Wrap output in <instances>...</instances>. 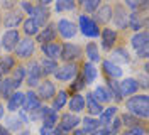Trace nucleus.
<instances>
[{
  "label": "nucleus",
  "instance_id": "obj_9",
  "mask_svg": "<svg viewBox=\"0 0 149 135\" xmlns=\"http://www.w3.org/2000/svg\"><path fill=\"white\" fill-rule=\"evenodd\" d=\"M19 41H20V34H19L17 29L5 30L3 36H2V47H3L7 53H10V51H14V49L17 47Z\"/></svg>",
  "mask_w": 149,
  "mask_h": 135
},
{
  "label": "nucleus",
  "instance_id": "obj_43",
  "mask_svg": "<svg viewBox=\"0 0 149 135\" xmlns=\"http://www.w3.org/2000/svg\"><path fill=\"white\" fill-rule=\"evenodd\" d=\"M122 135H148V130L144 125H137V127H130L127 128Z\"/></svg>",
  "mask_w": 149,
  "mask_h": 135
},
{
  "label": "nucleus",
  "instance_id": "obj_50",
  "mask_svg": "<svg viewBox=\"0 0 149 135\" xmlns=\"http://www.w3.org/2000/svg\"><path fill=\"white\" fill-rule=\"evenodd\" d=\"M0 135H10V132L3 125H0Z\"/></svg>",
  "mask_w": 149,
  "mask_h": 135
},
{
  "label": "nucleus",
  "instance_id": "obj_17",
  "mask_svg": "<svg viewBox=\"0 0 149 135\" xmlns=\"http://www.w3.org/2000/svg\"><path fill=\"white\" fill-rule=\"evenodd\" d=\"M85 108L88 110V113L92 117H100V113L103 111V107L95 100L93 93H86L85 95Z\"/></svg>",
  "mask_w": 149,
  "mask_h": 135
},
{
  "label": "nucleus",
  "instance_id": "obj_3",
  "mask_svg": "<svg viewBox=\"0 0 149 135\" xmlns=\"http://www.w3.org/2000/svg\"><path fill=\"white\" fill-rule=\"evenodd\" d=\"M14 51H15V54H17V57H20V59H29V57L34 54V51H36V42H34L31 37L20 39L17 47H15Z\"/></svg>",
  "mask_w": 149,
  "mask_h": 135
},
{
  "label": "nucleus",
  "instance_id": "obj_12",
  "mask_svg": "<svg viewBox=\"0 0 149 135\" xmlns=\"http://www.w3.org/2000/svg\"><path fill=\"white\" fill-rule=\"evenodd\" d=\"M42 107L41 100L34 91H27L26 96H24V103H22V111L24 113H31V111H36Z\"/></svg>",
  "mask_w": 149,
  "mask_h": 135
},
{
  "label": "nucleus",
  "instance_id": "obj_32",
  "mask_svg": "<svg viewBox=\"0 0 149 135\" xmlns=\"http://www.w3.org/2000/svg\"><path fill=\"white\" fill-rule=\"evenodd\" d=\"M15 68V59L14 56H2L0 57V76L2 74H9Z\"/></svg>",
  "mask_w": 149,
  "mask_h": 135
},
{
  "label": "nucleus",
  "instance_id": "obj_4",
  "mask_svg": "<svg viewBox=\"0 0 149 135\" xmlns=\"http://www.w3.org/2000/svg\"><path fill=\"white\" fill-rule=\"evenodd\" d=\"M76 74H78V66L74 63H66L56 69L54 78L58 81H71L76 78Z\"/></svg>",
  "mask_w": 149,
  "mask_h": 135
},
{
  "label": "nucleus",
  "instance_id": "obj_15",
  "mask_svg": "<svg viewBox=\"0 0 149 135\" xmlns=\"http://www.w3.org/2000/svg\"><path fill=\"white\" fill-rule=\"evenodd\" d=\"M119 88H120V95L122 96H132V95H137L139 81L134 80V78H125L124 81H119Z\"/></svg>",
  "mask_w": 149,
  "mask_h": 135
},
{
  "label": "nucleus",
  "instance_id": "obj_34",
  "mask_svg": "<svg viewBox=\"0 0 149 135\" xmlns=\"http://www.w3.org/2000/svg\"><path fill=\"white\" fill-rule=\"evenodd\" d=\"M80 123L83 125L81 130H83L85 134H92V132H95L98 127H102L100 125V122H98L97 118H93V117H83V120H81Z\"/></svg>",
  "mask_w": 149,
  "mask_h": 135
},
{
  "label": "nucleus",
  "instance_id": "obj_19",
  "mask_svg": "<svg viewBox=\"0 0 149 135\" xmlns=\"http://www.w3.org/2000/svg\"><path fill=\"white\" fill-rule=\"evenodd\" d=\"M109 61H112V63L117 64V66L119 64H127V63H130V56H129L125 47H115L110 53V59Z\"/></svg>",
  "mask_w": 149,
  "mask_h": 135
},
{
  "label": "nucleus",
  "instance_id": "obj_10",
  "mask_svg": "<svg viewBox=\"0 0 149 135\" xmlns=\"http://www.w3.org/2000/svg\"><path fill=\"white\" fill-rule=\"evenodd\" d=\"M41 113V120H42V127L46 128H56L58 122H59V117H58V111H54L53 108L49 107H41L39 110Z\"/></svg>",
  "mask_w": 149,
  "mask_h": 135
},
{
  "label": "nucleus",
  "instance_id": "obj_53",
  "mask_svg": "<svg viewBox=\"0 0 149 135\" xmlns=\"http://www.w3.org/2000/svg\"><path fill=\"white\" fill-rule=\"evenodd\" d=\"M19 135H31L29 130H22V132H19Z\"/></svg>",
  "mask_w": 149,
  "mask_h": 135
},
{
  "label": "nucleus",
  "instance_id": "obj_49",
  "mask_svg": "<svg viewBox=\"0 0 149 135\" xmlns=\"http://www.w3.org/2000/svg\"><path fill=\"white\" fill-rule=\"evenodd\" d=\"M53 130H54V128H46V127H41V130H39V132H41V135H53Z\"/></svg>",
  "mask_w": 149,
  "mask_h": 135
},
{
  "label": "nucleus",
  "instance_id": "obj_38",
  "mask_svg": "<svg viewBox=\"0 0 149 135\" xmlns=\"http://www.w3.org/2000/svg\"><path fill=\"white\" fill-rule=\"evenodd\" d=\"M107 90L110 91L112 100H115V101H120L122 100L120 88H119V81L117 80H107Z\"/></svg>",
  "mask_w": 149,
  "mask_h": 135
},
{
  "label": "nucleus",
  "instance_id": "obj_44",
  "mask_svg": "<svg viewBox=\"0 0 149 135\" xmlns=\"http://www.w3.org/2000/svg\"><path fill=\"white\" fill-rule=\"evenodd\" d=\"M83 86H85V80L80 76V78H76V80L73 81V84L70 86V90L71 91H80V90H83Z\"/></svg>",
  "mask_w": 149,
  "mask_h": 135
},
{
  "label": "nucleus",
  "instance_id": "obj_14",
  "mask_svg": "<svg viewBox=\"0 0 149 135\" xmlns=\"http://www.w3.org/2000/svg\"><path fill=\"white\" fill-rule=\"evenodd\" d=\"M100 39H102V47L105 51H110L113 49V46L117 42V32L110 29V27H105L100 30Z\"/></svg>",
  "mask_w": 149,
  "mask_h": 135
},
{
  "label": "nucleus",
  "instance_id": "obj_37",
  "mask_svg": "<svg viewBox=\"0 0 149 135\" xmlns=\"http://www.w3.org/2000/svg\"><path fill=\"white\" fill-rule=\"evenodd\" d=\"M26 76H27L26 66H22V64H19V66H15V68L12 69V80H14V83H15L17 86L22 84V81L26 80Z\"/></svg>",
  "mask_w": 149,
  "mask_h": 135
},
{
  "label": "nucleus",
  "instance_id": "obj_18",
  "mask_svg": "<svg viewBox=\"0 0 149 135\" xmlns=\"http://www.w3.org/2000/svg\"><path fill=\"white\" fill-rule=\"evenodd\" d=\"M22 22H24V14L20 10H12L3 19V26L9 27V30L10 29H17V26L22 24Z\"/></svg>",
  "mask_w": 149,
  "mask_h": 135
},
{
  "label": "nucleus",
  "instance_id": "obj_42",
  "mask_svg": "<svg viewBox=\"0 0 149 135\" xmlns=\"http://www.w3.org/2000/svg\"><path fill=\"white\" fill-rule=\"evenodd\" d=\"M7 130H15V132H19L20 128H22V122H20V118H14V117H9L7 118V127H5Z\"/></svg>",
  "mask_w": 149,
  "mask_h": 135
},
{
  "label": "nucleus",
  "instance_id": "obj_24",
  "mask_svg": "<svg viewBox=\"0 0 149 135\" xmlns=\"http://www.w3.org/2000/svg\"><path fill=\"white\" fill-rule=\"evenodd\" d=\"M130 44L132 47L136 49V51H139L142 47H146L149 46V36H148V30H139V32H136L132 39H130Z\"/></svg>",
  "mask_w": 149,
  "mask_h": 135
},
{
  "label": "nucleus",
  "instance_id": "obj_7",
  "mask_svg": "<svg viewBox=\"0 0 149 135\" xmlns=\"http://www.w3.org/2000/svg\"><path fill=\"white\" fill-rule=\"evenodd\" d=\"M81 56V47L78 44H73V42H66V44L61 46V59L65 63H73L74 59H78Z\"/></svg>",
  "mask_w": 149,
  "mask_h": 135
},
{
  "label": "nucleus",
  "instance_id": "obj_16",
  "mask_svg": "<svg viewBox=\"0 0 149 135\" xmlns=\"http://www.w3.org/2000/svg\"><path fill=\"white\" fill-rule=\"evenodd\" d=\"M31 19L37 24L39 29H41L42 26H46L47 20H49V10H47V7H42V5H39V3L34 5V12H32Z\"/></svg>",
  "mask_w": 149,
  "mask_h": 135
},
{
  "label": "nucleus",
  "instance_id": "obj_22",
  "mask_svg": "<svg viewBox=\"0 0 149 135\" xmlns=\"http://www.w3.org/2000/svg\"><path fill=\"white\" fill-rule=\"evenodd\" d=\"M148 24V19L144 17V15H141L139 12H132L129 14V20H127V26L134 30V32H139L142 27Z\"/></svg>",
  "mask_w": 149,
  "mask_h": 135
},
{
  "label": "nucleus",
  "instance_id": "obj_52",
  "mask_svg": "<svg viewBox=\"0 0 149 135\" xmlns=\"http://www.w3.org/2000/svg\"><path fill=\"white\" fill-rule=\"evenodd\" d=\"M3 115H5V108L2 107V103H0V118H3Z\"/></svg>",
  "mask_w": 149,
  "mask_h": 135
},
{
  "label": "nucleus",
  "instance_id": "obj_35",
  "mask_svg": "<svg viewBox=\"0 0 149 135\" xmlns=\"http://www.w3.org/2000/svg\"><path fill=\"white\" fill-rule=\"evenodd\" d=\"M22 27H24V29H22V30H24V34H26L27 37H32V36H37V34H39V27H37V24L31 17L24 19Z\"/></svg>",
  "mask_w": 149,
  "mask_h": 135
},
{
  "label": "nucleus",
  "instance_id": "obj_33",
  "mask_svg": "<svg viewBox=\"0 0 149 135\" xmlns=\"http://www.w3.org/2000/svg\"><path fill=\"white\" fill-rule=\"evenodd\" d=\"M93 96H95V100H97L100 105L109 103L112 100V95H110V91L107 90V86H97L95 91H93Z\"/></svg>",
  "mask_w": 149,
  "mask_h": 135
},
{
  "label": "nucleus",
  "instance_id": "obj_5",
  "mask_svg": "<svg viewBox=\"0 0 149 135\" xmlns=\"http://www.w3.org/2000/svg\"><path fill=\"white\" fill-rule=\"evenodd\" d=\"M80 122H81V118L78 115H74V113H63L61 118H59V123L56 127L59 130H63L65 134H68V132H73L74 128L80 125Z\"/></svg>",
  "mask_w": 149,
  "mask_h": 135
},
{
  "label": "nucleus",
  "instance_id": "obj_25",
  "mask_svg": "<svg viewBox=\"0 0 149 135\" xmlns=\"http://www.w3.org/2000/svg\"><path fill=\"white\" fill-rule=\"evenodd\" d=\"M17 88L19 86L14 83L12 78H2V83H0V96L5 98V100H9L10 95L17 90Z\"/></svg>",
  "mask_w": 149,
  "mask_h": 135
},
{
  "label": "nucleus",
  "instance_id": "obj_45",
  "mask_svg": "<svg viewBox=\"0 0 149 135\" xmlns=\"http://www.w3.org/2000/svg\"><path fill=\"white\" fill-rule=\"evenodd\" d=\"M109 127H110V130H112V134L115 135V132H117V130H120V127H122V122H120V117H113V120H112L110 123H109Z\"/></svg>",
  "mask_w": 149,
  "mask_h": 135
},
{
  "label": "nucleus",
  "instance_id": "obj_41",
  "mask_svg": "<svg viewBox=\"0 0 149 135\" xmlns=\"http://www.w3.org/2000/svg\"><path fill=\"white\" fill-rule=\"evenodd\" d=\"M80 5L83 7L85 12H97V9L100 7V2L98 0H83V2H80Z\"/></svg>",
  "mask_w": 149,
  "mask_h": 135
},
{
  "label": "nucleus",
  "instance_id": "obj_28",
  "mask_svg": "<svg viewBox=\"0 0 149 135\" xmlns=\"http://www.w3.org/2000/svg\"><path fill=\"white\" fill-rule=\"evenodd\" d=\"M83 110H85V96L81 93H76L70 98V111L76 115V113H80Z\"/></svg>",
  "mask_w": 149,
  "mask_h": 135
},
{
  "label": "nucleus",
  "instance_id": "obj_11",
  "mask_svg": "<svg viewBox=\"0 0 149 135\" xmlns=\"http://www.w3.org/2000/svg\"><path fill=\"white\" fill-rule=\"evenodd\" d=\"M37 96H39V100L42 101V100H53L56 95V86L54 83L51 80H42L41 83H39V86H37Z\"/></svg>",
  "mask_w": 149,
  "mask_h": 135
},
{
  "label": "nucleus",
  "instance_id": "obj_48",
  "mask_svg": "<svg viewBox=\"0 0 149 135\" xmlns=\"http://www.w3.org/2000/svg\"><path fill=\"white\" fill-rule=\"evenodd\" d=\"M137 53V57H141V59H146L149 56V46H146V47H142V49H139V51H136Z\"/></svg>",
  "mask_w": 149,
  "mask_h": 135
},
{
  "label": "nucleus",
  "instance_id": "obj_36",
  "mask_svg": "<svg viewBox=\"0 0 149 135\" xmlns=\"http://www.w3.org/2000/svg\"><path fill=\"white\" fill-rule=\"evenodd\" d=\"M66 103H68V91L61 90L54 98H53V107L51 108H53L54 111H58V110H61V108L65 107Z\"/></svg>",
  "mask_w": 149,
  "mask_h": 135
},
{
  "label": "nucleus",
  "instance_id": "obj_51",
  "mask_svg": "<svg viewBox=\"0 0 149 135\" xmlns=\"http://www.w3.org/2000/svg\"><path fill=\"white\" fill-rule=\"evenodd\" d=\"M73 135H86V134H85L81 128H74V130H73Z\"/></svg>",
  "mask_w": 149,
  "mask_h": 135
},
{
  "label": "nucleus",
  "instance_id": "obj_31",
  "mask_svg": "<svg viewBox=\"0 0 149 135\" xmlns=\"http://www.w3.org/2000/svg\"><path fill=\"white\" fill-rule=\"evenodd\" d=\"M117 110H119L117 107H109V108H103V111L100 113V118H98L100 125H102V127L109 125V123H110L112 120H113V117H117Z\"/></svg>",
  "mask_w": 149,
  "mask_h": 135
},
{
  "label": "nucleus",
  "instance_id": "obj_27",
  "mask_svg": "<svg viewBox=\"0 0 149 135\" xmlns=\"http://www.w3.org/2000/svg\"><path fill=\"white\" fill-rule=\"evenodd\" d=\"M83 78L85 80V84H90V83H93V81L97 80V76H98V71H97V66H93L92 63H83Z\"/></svg>",
  "mask_w": 149,
  "mask_h": 135
},
{
  "label": "nucleus",
  "instance_id": "obj_1",
  "mask_svg": "<svg viewBox=\"0 0 149 135\" xmlns=\"http://www.w3.org/2000/svg\"><path fill=\"white\" fill-rule=\"evenodd\" d=\"M125 108L129 110V113H132L134 117L148 120V117H149V96L146 93L144 95L130 96L125 101Z\"/></svg>",
  "mask_w": 149,
  "mask_h": 135
},
{
  "label": "nucleus",
  "instance_id": "obj_47",
  "mask_svg": "<svg viewBox=\"0 0 149 135\" xmlns=\"http://www.w3.org/2000/svg\"><path fill=\"white\" fill-rule=\"evenodd\" d=\"M20 7H22V10H24L27 15H32V12H34V5H32V3H29V2H20Z\"/></svg>",
  "mask_w": 149,
  "mask_h": 135
},
{
  "label": "nucleus",
  "instance_id": "obj_8",
  "mask_svg": "<svg viewBox=\"0 0 149 135\" xmlns=\"http://www.w3.org/2000/svg\"><path fill=\"white\" fill-rule=\"evenodd\" d=\"M112 20L117 26V29H125L127 20H129V12L124 9L122 3H117L115 7H112Z\"/></svg>",
  "mask_w": 149,
  "mask_h": 135
},
{
  "label": "nucleus",
  "instance_id": "obj_21",
  "mask_svg": "<svg viewBox=\"0 0 149 135\" xmlns=\"http://www.w3.org/2000/svg\"><path fill=\"white\" fill-rule=\"evenodd\" d=\"M41 51L44 53L46 59L56 61V59L61 56V44H59V42H49V44H42V46H41Z\"/></svg>",
  "mask_w": 149,
  "mask_h": 135
},
{
  "label": "nucleus",
  "instance_id": "obj_6",
  "mask_svg": "<svg viewBox=\"0 0 149 135\" xmlns=\"http://www.w3.org/2000/svg\"><path fill=\"white\" fill-rule=\"evenodd\" d=\"M56 30L59 32V36L63 37V39H73L76 36V32H78V27L74 22L71 20H68V19H61V20H58V24H56Z\"/></svg>",
  "mask_w": 149,
  "mask_h": 135
},
{
  "label": "nucleus",
  "instance_id": "obj_46",
  "mask_svg": "<svg viewBox=\"0 0 149 135\" xmlns=\"http://www.w3.org/2000/svg\"><path fill=\"white\" fill-rule=\"evenodd\" d=\"M90 135H113V134H112L110 127L105 125V127H98V128H97L95 132H92Z\"/></svg>",
  "mask_w": 149,
  "mask_h": 135
},
{
  "label": "nucleus",
  "instance_id": "obj_54",
  "mask_svg": "<svg viewBox=\"0 0 149 135\" xmlns=\"http://www.w3.org/2000/svg\"><path fill=\"white\" fill-rule=\"evenodd\" d=\"M0 83H2V76H0Z\"/></svg>",
  "mask_w": 149,
  "mask_h": 135
},
{
  "label": "nucleus",
  "instance_id": "obj_2",
  "mask_svg": "<svg viewBox=\"0 0 149 135\" xmlns=\"http://www.w3.org/2000/svg\"><path fill=\"white\" fill-rule=\"evenodd\" d=\"M78 29L81 30V34L86 37H98L100 36V27L98 24L93 20L92 17H88V15H78Z\"/></svg>",
  "mask_w": 149,
  "mask_h": 135
},
{
  "label": "nucleus",
  "instance_id": "obj_30",
  "mask_svg": "<svg viewBox=\"0 0 149 135\" xmlns=\"http://www.w3.org/2000/svg\"><path fill=\"white\" fill-rule=\"evenodd\" d=\"M39 66H41V76H51L59 68L58 61H51V59H42L39 63Z\"/></svg>",
  "mask_w": 149,
  "mask_h": 135
},
{
  "label": "nucleus",
  "instance_id": "obj_13",
  "mask_svg": "<svg viewBox=\"0 0 149 135\" xmlns=\"http://www.w3.org/2000/svg\"><path fill=\"white\" fill-rule=\"evenodd\" d=\"M36 37H37V42H41V46L49 44V42H54V39H56V24H53V22L46 24L44 29L39 30V34H37Z\"/></svg>",
  "mask_w": 149,
  "mask_h": 135
},
{
  "label": "nucleus",
  "instance_id": "obj_23",
  "mask_svg": "<svg viewBox=\"0 0 149 135\" xmlns=\"http://www.w3.org/2000/svg\"><path fill=\"white\" fill-rule=\"evenodd\" d=\"M102 68H103V73L107 74V78H109V80H117V78H120V76H122L120 66L113 64L112 61H109V59H105V61L102 63Z\"/></svg>",
  "mask_w": 149,
  "mask_h": 135
},
{
  "label": "nucleus",
  "instance_id": "obj_29",
  "mask_svg": "<svg viewBox=\"0 0 149 135\" xmlns=\"http://www.w3.org/2000/svg\"><path fill=\"white\" fill-rule=\"evenodd\" d=\"M85 54L88 57V63H98L102 57H100V51H98V46L97 42H88L85 46Z\"/></svg>",
  "mask_w": 149,
  "mask_h": 135
},
{
  "label": "nucleus",
  "instance_id": "obj_26",
  "mask_svg": "<svg viewBox=\"0 0 149 135\" xmlns=\"http://www.w3.org/2000/svg\"><path fill=\"white\" fill-rule=\"evenodd\" d=\"M24 93L22 91H15V93H12L10 95V98L7 100V108H9L10 111H17L22 108V103H24Z\"/></svg>",
  "mask_w": 149,
  "mask_h": 135
},
{
  "label": "nucleus",
  "instance_id": "obj_20",
  "mask_svg": "<svg viewBox=\"0 0 149 135\" xmlns=\"http://www.w3.org/2000/svg\"><path fill=\"white\" fill-rule=\"evenodd\" d=\"M97 24H109L112 20V5L105 3V5H100L97 12H95V19H93Z\"/></svg>",
  "mask_w": 149,
  "mask_h": 135
},
{
  "label": "nucleus",
  "instance_id": "obj_40",
  "mask_svg": "<svg viewBox=\"0 0 149 135\" xmlns=\"http://www.w3.org/2000/svg\"><path fill=\"white\" fill-rule=\"evenodd\" d=\"M76 3L71 0H59L56 2V12H65V10H74Z\"/></svg>",
  "mask_w": 149,
  "mask_h": 135
},
{
  "label": "nucleus",
  "instance_id": "obj_39",
  "mask_svg": "<svg viewBox=\"0 0 149 135\" xmlns=\"http://www.w3.org/2000/svg\"><path fill=\"white\" fill-rule=\"evenodd\" d=\"M120 122H122V125H125L127 128H130V127L142 125L139 118H137V117H134V115H132V113H129V111H127V113H124V115L120 117Z\"/></svg>",
  "mask_w": 149,
  "mask_h": 135
}]
</instances>
